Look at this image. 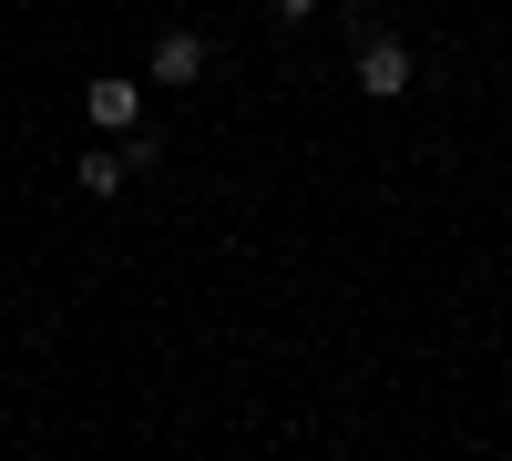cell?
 Here are the masks:
<instances>
[{"label":"cell","mask_w":512,"mask_h":461,"mask_svg":"<svg viewBox=\"0 0 512 461\" xmlns=\"http://www.w3.org/2000/svg\"><path fill=\"white\" fill-rule=\"evenodd\" d=\"M410 72H420V62H410V41H390V31H369V41H359V93H369V103H400V93H410Z\"/></svg>","instance_id":"cell-1"},{"label":"cell","mask_w":512,"mask_h":461,"mask_svg":"<svg viewBox=\"0 0 512 461\" xmlns=\"http://www.w3.org/2000/svg\"><path fill=\"white\" fill-rule=\"evenodd\" d=\"M134 113H144V82H123V72L82 82V123H93V134H134Z\"/></svg>","instance_id":"cell-2"},{"label":"cell","mask_w":512,"mask_h":461,"mask_svg":"<svg viewBox=\"0 0 512 461\" xmlns=\"http://www.w3.org/2000/svg\"><path fill=\"white\" fill-rule=\"evenodd\" d=\"M205 62H216V52H205V31H164L144 72L164 82V93H185V82H205Z\"/></svg>","instance_id":"cell-3"},{"label":"cell","mask_w":512,"mask_h":461,"mask_svg":"<svg viewBox=\"0 0 512 461\" xmlns=\"http://www.w3.org/2000/svg\"><path fill=\"white\" fill-rule=\"evenodd\" d=\"M123 175H134V164H123V144H82V164H72V185L93 195V205H103V195H123Z\"/></svg>","instance_id":"cell-4"},{"label":"cell","mask_w":512,"mask_h":461,"mask_svg":"<svg viewBox=\"0 0 512 461\" xmlns=\"http://www.w3.org/2000/svg\"><path fill=\"white\" fill-rule=\"evenodd\" d=\"M267 11H277V21H308V11H318V0H267Z\"/></svg>","instance_id":"cell-5"}]
</instances>
